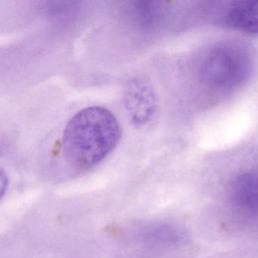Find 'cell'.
I'll return each mask as SVG.
<instances>
[{
    "instance_id": "cell-1",
    "label": "cell",
    "mask_w": 258,
    "mask_h": 258,
    "mask_svg": "<svg viewBox=\"0 0 258 258\" xmlns=\"http://www.w3.org/2000/svg\"><path fill=\"white\" fill-rule=\"evenodd\" d=\"M122 131L114 114L102 106L83 108L64 128L62 152L69 166L85 171L103 161L120 143Z\"/></svg>"
},
{
    "instance_id": "cell-2",
    "label": "cell",
    "mask_w": 258,
    "mask_h": 258,
    "mask_svg": "<svg viewBox=\"0 0 258 258\" xmlns=\"http://www.w3.org/2000/svg\"><path fill=\"white\" fill-rule=\"evenodd\" d=\"M123 102L133 124L143 126L152 118L156 111L155 92L149 83L140 78H133L125 86Z\"/></svg>"
},
{
    "instance_id": "cell-3",
    "label": "cell",
    "mask_w": 258,
    "mask_h": 258,
    "mask_svg": "<svg viewBox=\"0 0 258 258\" xmlns=\"http://www.w3.org/2000/svg\"><path fill=\"white\" fill-rule=\"evenodd\" d=\"M235 52L226 48L213 51L203 66L206 80L214 86L226 87L237 82L242 74V61Z\"/></svg>"
},
{
    "instance_id": "cell-4",
    "label": "cell",
    "mask_w": 258,
    "mask_h": 258,
    "mask_svg": "<svg viewBox=\"0 0 258 258\" xmlns=\"http://www.w3.org/2000/svg\"><path fill=\"white\" fill-rule=\"evenodd\" d=\"M224 19L232 28L248 34H258V1L232 3Z\"/></svg>"
},
{
    "instance_id": "cell-5",
    "label": "cell",
    "mask_w": 258,
    "mask_h": 258,
    "mask_svg": "<svg viewBox=\"0 0 258 258\" xmlns=\"http://www.w3.org/2000/svg\"><path fill=\"white\" fill-rule=\"evenodd\" d=\"M10 185V179L8 174L3 167L0 169V199H4V196L7 194Z\"/></svg>"
}]
</instances>
